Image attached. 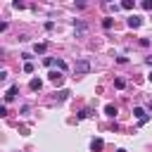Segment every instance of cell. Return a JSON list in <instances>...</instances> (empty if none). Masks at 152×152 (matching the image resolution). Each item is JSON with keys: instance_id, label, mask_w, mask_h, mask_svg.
<instances>
[{"instance_id": "15", "label": "cell", "mask_w": 152, "mask_h": 152, "mask_svg": "<svg viewBox=\"0 0 152 152\" xmlns=\"http://www.w3.org/2000/svg\"><path fill=\"white\" fill-rule=\"evenodd\" d=\"M43 64H45V66H52V64H55V59H52V57H45V59H43Z\"/></svg>"}, {"instance_id": "7", "label": "cell", "mask_w": 152, "mask_h": 152, "mask_svg": "<svg viewBox=\"0 0 152 152\" xmlns=\"http://www.w3.org/2000/svg\"><path fill=\"white\" fill-rule=\"evenodd\" d=\"M45 48H48L45 43H36V45H33V52H36V55H43V52H45Z\"/></svg>"}, {"instance_id": "8", "label": "cell", "mask_w": 152, "mask_h": 152, "mask_svg": "<svg viewBox=\"0 0 152 152\" xmlns=\"http://www.w3.org/2000/svg\"><path fill=\"white\" fill-rule=\"evenodd\" d=\"M40 86H43V83H40V78H31V83H28V88H31V90H40Z\"/></svg>"}, {"instance_id": "14", "label": "cell", "mask_w": 152, "mask_h": 152, "mask_svg": "<svg viewBox=\"0 0 152 152\" xmlns=\"http://www.w3.org/2000/svg\"><path fill=\"white\" fill-rule=\"evenodd\" d=\"M114 86H116V88H124L126 81H124V78H114Z\"/></svg>"}, {"instance_id": "17", "label": "cell", "mask_w": 152, "mask_h": 152, "mask_svg": "<svg viewBox=\"0 0 152 152\" xmlns=\"http://www.w3.org/2000/svg\"><path fill=\"white\" fill-rule=\"evenodd\" d=\"M142 10H152V0H142Z\"/></svg>"}, {"instance_id": "13", "label": "cell", "mask_w": 152, "mask_h": 152, "mask_svg": "<svg viewBox=\"0 0 152 152\" xmlns=\"http://www.w3.org/2000/svg\"><path fill=\"white\" fill-rule=\"evenodd\" d=\"M55 64H57V69H59V71H64V69H66V62H62V59H57Z\"/></svg>"}, {"instance_id": "5", "label": "cell", "mask_w": 152, "mask_h": 152, "mask_svg": "<svg viewBox=\"0 0 152 152\" xmlns=\"http://www.w3.org/2000/svg\"><path fill=\"white\" fill-rule=\"evenodd\" d=\"M90 147H93V152H100V150L104 147V140H102V138H95V140L90 142Z\"/></svg>"}, {"instance_id": "10", "label": "cell", "mask_w": 152, "mask_h": 152, "mask_svg": "<svg viewBox=\"0 0 152 152\" xmlns=\"http://www.w3.org/2000/svg\"><path fill=\"white\" fill-rule=\"evenodd\" d=\"M104 114H107V116H114V114H116V107H114V104H107V107H104Z\"/></svg>"}, {"instance_id": "3", "label": "cell", "mask_w": 152, "mask_h": 152, "mask_svg": "<svg viewBox=\"0 0 152 152\" xmlns=\"http://www.w3.org/2000/svg\"><path fill=\"white\" fill-rule=\"evenodd\" d=\"M133 116H138V119H140V124H145V121H147V114H145V109H142V107H133Z\"/></svg>"}, {"instance_id": "12", "label": "cell", "mask_w": 152, "mask_h": 152, "mask_svg": "<svg viewBox=\"0 0 152 152\" xmlns=\"http://www.w3.org/2000/svg\"><path fill=\"white\" fill-rule=\"evenodd\" d=\"M121 7H124V10H133V2H131V0H124Z\"/></svg>"}, {"instance_id": "1", "label": "cell", "mask_w": 152, "mask_h": 152, "mask_svg": "<svg viewBox=\"0 0 152 152\" xmlns=\"http://www.w3.org/2000/svg\"><path fill=\"white\" fill-rule=\"evenodd\" d=\"M90 71V62L88 59H78L76 64H74V74L76 76H83V74H88Z\"/></svg>"}, {"instance_id": "19", "label": "cell", "mask_w": 152, "mask_h": 152, "mask_svg": "<svg viewBox=\"0 0 152 152\" xmlns=\"http://www.w3.org/2000/svg\"><path fill=\"white\" fill-rule=\"evenodd\" d=\"M147 107H150V112H152V100H150V104H147Z\"/></svg>"}, {"instance_id": "6", "label": "cell", "mask_w": 152, "mask_h": 152, "mask_svg": "<svg viewBox=\"0 0 152 152\" xmlns=\"http://www.w3.org/2000/svg\"><path fill=\"white\" fill-rule=\"evenodd\" d=\"M14 97H17V86H12V88L7 90V95H5V102H12Z\"/></svg>"}, {"instance_id": "4", "label": "cell", "mask_w": 152, "mask_h": 152, "mask_svg": "<svg viewBox=\"0 0 152 152\" xmlns=\"http://www.w3.org/2000/svg\"><path fill=\"white\" fill-rule=\"evenodd\" d=\"M140 24H142V19H140L138 14H131V17H128V26H131V28H138Z\"/></svg>"}, {"instance_id": "20", "label": "cell", "mask_w": 152, "mask_h": 152, "mask_svg": "<svg viewBox=\"0 0 152 152\" xmlns=\"http://www.w3.org/2000/svg\"><path fill=\"white\" fill-rule=\"evenodd\" d=\"M150 81H152V74H150Z\"/></svg>"}, {"instance_id": "16", "label": "cell", "mask_w": 152, "mask_h": 152, "mask_svg": "<svg viewBox=\"0 0 152 152\" xmlns=\"http://www.w3.org/2000/svg\"><path fill=\"white\" fill-rule=\"evenodd\" d=\"M24 71H26V74H31V71H33V64H31V62H26V64H24Z\"/></svg>"}, {"instance_id": "18", "label": "cell", "mask_w": 152, "mask_h": 152, "mask_svg": "<svg viewBox=\"0 0 152 152\" xmlns=\"http://www.w3.org/2000/svg\"><path fill=\"white\" fill-rule=\"evenodd\" d=\"M147 64H150V66H152V57H147Z\"/></svg>"}, {"instance_id": "9", "label": "cell", "mask_w": 152, "mask_h": 152, "mask_svg": "<svg viewBox=\"0 0 152 152\" xmlns=\"http://www.w3.org/2000/svg\"><path fill=\"white\" fill-rule=\"evenodd\" d=\"M74 28H76V33H83L86 31V24L83 21H74Z\"/></svg>"}, {"instance_id": "2", "label": "cell", "mask_w": 152, "mask_h": 152, "mask_svg": "<svg viewBox=\"0 0 152 152\" xmlns=\"http://www.w3.org/2000/svg\"><path fill=\"white\" fill-rule=\"evenodd\" d=\"M48 76H50V81H52L55 86H62V81H64V76H62V71H50Z\"/></svg>"}, {"instance_id": "11", "label": "cell", "mask_w": 152, "mask_h": 152, "mask_svg": "<svg viewBox=\"0 0 152 152\" xmlns=\"http://www.w3.org/2000/svg\"><path fill=\"white\" fill-rule=\"evenodd\" d=\"M90 114H93V112H90V109H83V112H78V119H88V116H90Z\"/></svg>"}]
</instances>
